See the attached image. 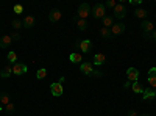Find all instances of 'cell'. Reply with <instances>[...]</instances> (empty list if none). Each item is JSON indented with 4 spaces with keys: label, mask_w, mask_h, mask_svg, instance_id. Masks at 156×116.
Listing matches in <instances>:
<instances>
[{
    "label": "cell",
    "mask_w": 156,
    "mask_h": 116,
    "mask_svg": "<svg viewBox=\"0 0 156 116\" xmlns=\"http://www.w3.org/2000/svg\"><path fill=\"white\" fill-rule=\"evenodd\" d=\"M112 14H114L112 17H115V19H123L125 14H126V5H125V2L117 3L115 8L112 9Z\"/></svg>",
    "instance_id": "1"
},
{
    "label": "cell",
    "mask_w": 156,
    "mask_h": 116,
    "mask_svg": "<svg viewBox=\"0 0 156 116\" xmlns=\"http://www.w3.org/2000/svg\"><path fill=\"white\" fill-rule=\"evenodd\" d=\"M62 82H64V77H61L59 82H55V83L50 85V93L53 94V96H62V93H64Z\"/></svg>",
    "instance_id": "2"
},
{
    "label": "cell",
    "mask_w": 156,
    "mask_h": 116,
    "mask_svg": "<svg viewBox=\"0 0 156 116\" xmlns=\"http://www.w3.org/2000/svg\"><path fill=\"white\" fill-rule=\"evenodd\" d=\"M90 13H92V16L95 19H103V17L106 16V8H105V5H103V3H97L92 8V11H90Z\"/></svg>",
    "instance_id": "3"
},
{
    "label": "cell",
    "mask_w": 156,
    "mask_h": 116,
    "mask_svg": "<svg viewBox=\"0 0 156 116\" xmlns=\"http://www.w3.org/2000/svg\"><path fill=\"white\" fill-rule=\"evenodd\" d=\"M142 32H144L145 39H151L153 38V22L151 21H144L142 22Z\"/></svg>",
    "instance_id": "4"
},
{
    "label": "cell",
    "mask_w": 156,
    "mask_h": 116,
    "mask_svg": "<svg viewBox=\"0 0 156 116\" xmlns=\"http://www.w3.org/2000/svg\"><path fill=\"white\" fill-rule=\"evenodd\" d=\"M90 16V6L87 5V3H81L80 6H78V19H87Z\"/></svg>",
    "instance_id": "5"
},
{
    "label": "cell",
    "mask_w": 156,
    "mask_h": 116,
    "mask_svg": "<svg viewBox=\"0 0 156 116\" xmlns=\"http://www.w3.org/2000/svg\"><path fill=\"white\" fill-rule=\"evenodd\" d=\"M126 77H128V82L129 83L139 82V71L136 68H128L126 69Z\"/></svg>",
    "instance_id": "6"
},
{
    "label": "cell",
    "mask_w": 156,
    "mask_h": 116,
    "mask_svg": "<svg viewBox=\"0 0 156 116\" xmlns=\"http://www.w3.org/2000/svg\"><path fill=\"white\" fill-rule=\"evenodd\" d=\"M28 71L27 68V64H23V63H16V64H12V74L14 75H22Z\"/></svg>",
    "instance_id": "7"
},
{
    "label": "cell",
    "mask_w": 156,
    "mask_h": 116,
    "mask_svg": "<svg viewBox=\"0 0 156 116\" xmlns=\"http://www.w3.org/2000/svg\"><path fill=\"white\" fill-rule=\"evenodd\" d=\"M109 30H111V35H112V36H119V35H122V33L125 32V24H123V22L114 24Z\"/></svg>",
    "instance_id": "8"
},
{
    "label": "cell",
    "mask_w": 156,
    "mask_h": 116,
    "mask_svg": "<svg viewBox=\"0 0 156 116\" xmlns=\"http://www.w3.org/2000/svg\"><path fill=\"white\" fill-rule=\"evenodd\" d=\"M61 17H62V14H61V11L59 9H56V8H53L50 13H48V21L50 22H59L61 21Z\"/></svg>",
    "instance_id": "9"
},
{
    "label": "cell",
    "mask_w": 156,
    "mask_h": 116,
    "mask_svg": "<svg viewBox=\"0 0 156 116\" xmlns=\"http://www.w3.org/2000/svg\"><path fill=\"white\" fill-rule=\"evenodd\" d=\"M147 80H148V85H150L151 88H156V68H150V69H148Z\"/></svg>",
    "instance_id": "10"
},
{
    "label": "cell",
    "mask_w": 156,
    "mask_h": 116,
    "mask_svg": "<svg viewBox=\"0 0 156 116\" xmlns=\"http://www.w3.org/2000/svg\"><path fill=\"white\" fill-rule=\"evenodd\" d=\"M11 43H12V39H11L9 35H3L2 38H0V47L2 49H8L11 46Z\"/></svg>",
    "instance_id": "11"
},
{
    "label": "cell",
    "mask_w": 156,
    "mask_h": 116,
    "mask_svg": "<svg viewBox=\"0 0 156 116\" xmlns=\"http://www.w3.org/2000/svg\"><path fill=\"white\" fill-rule=\"evenodd\" d=\"M80 69H81V72L84 75H89V77H90V74H92V71H94V68H92V64H90V63H81Z\"/></svg>",
    "instance_id": "12"
},
{
    "label": "cell",
    "mask_w": 156,
    "mask_h": 116,
    "mask_svg": "<svg viewBox=\"0 0 156 116\" xmlns=\"http://www.w3.org/2000/svg\"><path fill=\"white\" fill-rule=\"evenodd\" d=\"M22 24H23V27H25V28H33V27H34V24H36V21H34L33 16L28 14V16H25V19H23Z\"/></svg>",
    "instance_id": "13"
},
{
    "label": "cell",
    "mask_w": 156,
    "mask_h": 116,
    "mask_svg": "<svg viewBox=\"0 0 156 116\" xmlns=\"http://www.w3.org/2000/svg\"><path fill=\"white\" fill-rule=\"evenodd\" d=\"M90 47H92V43H90L89 39H83L80 43V50H81L83 54H87L89 50H90Z\"/></svg>",
    "instance_id": "14"
},
{
    "label": "cell",
    "mask_w": 156,
    "mask_h": 116,
    "mask_svg": "<svg viewBox=\"0 0 156 116\" xmlns=\"http://www.w3.org/2000/svg\"><path fill=\"white\" fill-rule=\"evenodd\" d=\"M12 74V64H6V66H3L2 72H0V75H2V79H8V77Z\"/></svg>",
    "instance_id": "15"
},
{
    "label": "cell",
    "mask_w": 156,
    "mask_h": 116,
    "mask_svg": "<svg viewBox=\"0 0 156 116\" xmlns=\"http://www.w3.org/2000/svg\"><path fill=\"white\" fill-rule=\"evenodd\" d=\"M142 94H144V100H153L154 97H156V91H154V89H144V93H142Z\"/></svg>",
    "instance_id": "16"
},
{
    "label": "cell",
    "mask_w": 156,
    "mask_h": 116,
    "mask_svg": "<svg viewBox=\"0 0 156 116\" xmlns=\"http://www.w3.org/2000/svg\"><path fill=\"white\" fill-rule=\"evenodd\" d=\"M131 89H133V93H136V94H142L145 88L142 86L140 82H134V83H131Z\"/></svg>",
    "instance_id": "17"
},
{
    "label": "cell",
    "mask_w": 156,
    "mask_h": 116,
    "mask_svg": "<svg viewBox=\"0 0 156 116\" xmlns=\"http://www.w3.org/2000/svg\"><path fill=\"white\" fill-rule=\"evenodd\" d=\"M11 102V97H9V94L8 93H5V91H2L0 93V104H2L3 107H6L8 104Z\"/></svg>",
    "instance_id": "18"
},
{
    "label": "cell",
    "mask_w": 156,
    "mask_h": 116,
    "mask_svg": "<svg viewBox=\"0 0 156 116\" xmlns=\"http://www.w3.org/2000/svg\"><path fill=\"white\" fill-rule=\"evenodd\" d=\"M105 61H106V57L103 55V54H95V57H94V64H97V66H101Z\"/></svg>",
    "instance_id": "19"
},
{
    "label": "cell",
    "mask_w": 156,
    "mask_h": 116,
    "mask_svg": "<svg viewBox=\"0 0 156 116\" xmlns=\"http://www.w3.org/2000/svg\"><path fill=\"white\" fill-rule=\"evenodd\" d=\"M114 25V17L112 16H105L103 17V27L105 28H111Z\"/></svg>",
    "instance_id": "20"
},
{
    "label": "cell",
    "mask_w": 156,
    "mask_h": 116,
    "mask_svg": "<svg viewBox=\"0 0 156 116\" xmlns=\"http://www.w3.org/2000/svg\"><path fill=\"white\" fill-rule=\"evenodd\" d=\"M69 60L72 61V63H83V57H81V54H78V52H73V54H70V57H69Z\"/></svg>",
    "instance_id": "21"
},
{
    "label": "cell",
    "mask_w": 156,
    "mask_h": 116,
    "mask_svg": "<svg viewBox=\"0 0 156 116\" xmlns=\"http://www.w3.org/2000/svg\"><path fill=\"white\" fill-rule=\"evenodd\" d=\"M75 24H76L78 30H86V28H87V21H84V19H78V17H75Z\"/></svg>",
    "instance_id": "22"
},
{
    "label": "cell",
    "mask_w": 156,
    "mask_h": 116,
    "mask_svg": "<svg viewBox=\"0 0 156 116\" xmlns=\"http://www.w3.org/2000/svg\"><path fill=\"white\" fill-rule=\"evenodd\" d=\"M45 77H47V69H45V68L37 69V72H36V79H37V80H44Z\"/></svg>",
    "instance_id": "23"
},
{
    "label": "cell",
    "mask_w": 156,
    "mask_h": 116,
    "mask_svg": "<svg viewBox=\"0 0 156 116\" xmlns=\"http://www.w3.org/2000/svg\"><path fill=\"white\" fill-rule=\"evenodd\" d=\"M134 16H136L137 19H145V17H147V11L142 9V8H139V9L134 11Z\"/></svg>",
    "instance_id": "24"
},
{
    "label": "cell",
    "mask_w": 156,
    "mask_h": 116,
    "mask_svg": "<svg viewBox=\"0 0 156 116\" xmlns=\"http://www.w3.org/2000/svg\"><path fill=\"white\" fill-rule=\"evenodd\" d=\"M100 35H101L103 38H108V39H109V38L112 36V35H111V30H109V28H105V27H101V30H100Z\"/></svg>",
    "instance_id": "25"
},
{
    "label": "cell",
    "mask_w": 156,
    "mask_h": 116,
    "mask_svg": "<svg viewBox=\"0 0 156 116\" xmlns=\"http://www.w3.org/2000/svg\"><path fill=\"white\" fill-rule=\"evenodd\" d=\"M8 61H9V64H11V63H14V64H16V61H17V54L11 50V52L8 54Z\"/></svg>",
    "instance_id": "26"
},
{
    "label": "cell",
    "mask_w": 156,
    "mask_h": 116,
    "mask_svg": "<svg viewBox=\"0 0 156 116\" xmlns=\"http://www.w3.org/2000/svg\"><path fill=\"white\" fill-rule=\"evenodd\" d=\"M5 111H6L8 114H12V113L16 111V105L12 104V102H9V104H8V105L5 107Z\"/></svg>",
    "instance_id": "27"
},
{
    "label": "cell",
    "mask_w": 156,
    "mask_h": 116,
    "mask_svg": "<svg viewBox=\"0 0 156 116\" xmlns=\"http://www.w3.org/2000/svg\"><path fill=\"white\" fill-rule=\"evenodd\" d=\"M23 27V24L20 22V21H17V19H14L12 21V28H14V32H17L19 28H22Z\"/></svg>",
    "instance_id": "28"
},
{
    "label": "cell",
    "mask_w": 156,
    "mask_h": 116,
    "mask_svg": "<svg viewBox=\"0 0 156 116\" xmlns=\"http://www.w3.org/2000/svg\"><path fill=\"white\" fill-rule=\"evenodd\" d=\"M115 5H117V2H115V0H108V2L105 3V8H115Z\"/></svg>",
    "instance_id": "29"
},
{
    "label": "cell",
    "mask_w": 156,
    "mask_h": 116,
    "mask_svg": "<svg viewBox=\"0 0 156 116\" xmlns=\"http://www.w3.org/2000/svg\"><path fill=\"white\" fill-rule=\"evenodd\" d=\"M9 36H11V39H14V41H19V39H20V35H19V32H12Z\"/></svg>",
    "instance_id": "30"
},
{
    "label": "cell",
    "mask_w": 156,
    "mask_h": 116,
    "mask_svg": "<svg viewBox=\"0 0 156 116\" xmlns=\"http://www.w3.org/2000/svg\"><path fill=\"white\" fill-rule=\"evenodd\" d=\"M12 9H14L16 14H20V13L23 11V6L22 5H14V8H12Z\"/></svg>",
    "instance_id": "31"
},
{
    "label": "cell",
    "mask_w": 156,
    "mask_h": 116,
    "mask_svg": "<svg viewBox=\"0 0 156 116\" xmlns=\"http://www.w3.org/2000/svg\"><path fill=\"white\" fill-rule=\"evenodd\" d=\"M90 77H94V79H100V77H103V74L100 71H92V74H90Z\"/></svg>",
    "instance_id": "32"
},
{
    "label": "cell",
    "mask_w": 156,
    "mask_h": 116,
    "mask_svg": "<svg viewBox=\"0 0 156 116\" xmlns=\"http://www.w3.org/2000/svg\"><path fill=\"white\" fill-rule=\"evenodd\" d=\"M128 116H139V114H137V111H136V110H131V111L128 113Z\"/></svg>",
    "instance_id": "33"
},
{
    "label": "cell",
    "mask_w": 156,
    "mask_h": 116,
    "mask_svg": "<svg viewBox=\"0 0 156 116\" xmlns=\"http://www.w3.org/2000/svg\"><path fill=\"white\" fill-rule=\"evenodd\" d=\"M123 86H125V88H126V89H128V88H129V86H131V83H129V82H126V83H125V85H123Z\"/></svg>",
    "instance_id": "34"
},
{
    "label": "cell",
    "mask_w": 156,
    "mask_h": 116,
    "mask_svg": "<svg viewBox=\"0 0 156 116\" xmlns=\"http://www.w3.org/2000/svg\"><path fill=\"white\" fill-rule=\"evenodd\" d=\"M153 39H154V43H156V28L153 30Z\"/></svg>",
    "instance_id": "35"
},
{
    "label": "cell",
    "mask_w": 156,
    "mask_h": 116,
    "mask_svg": "<svg viewBox=\"0 0 156 116\" xmlns=\"http://www.w3.org/2000/svg\"><path fill=\"white\" fill-rule=\"evenodd\" d=\"M3 110V105H0V111H2Z\"/></svg>",
    "instance_id": "36"
},
{
    "label": "cell",
    "mask_w": 156,
    "mask_h": 116,
    "mask_svg": "<svg viewBox=\"0 0 156 116\" xmlns=\"http://www.w3.org/2000/svg\"><path fill=\"white\" fill-rule=\"evenodd\" d=\"M140 116H150V114H140Z\"/></svg>",
    "instance_id": "37"
}]
</instances>
